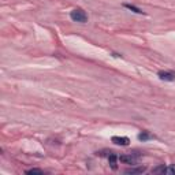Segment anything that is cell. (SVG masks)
I'll list each match as a JSON object with an SVG mask.
<instances>
[{
  "label": "cell",
  "instance_id": "obj_1",
  "mask_svg": "<svg viewBox=\"0 0 175 175\" xmlns=\"http://www.w3.org/2000/svg\"><path fill=\"white\" fill-rule=\"evenodd\" d=\"M70 18L74 21V22H80V23H85L88 21V15L85 14L84 10L81 8H75L70 12Z\"/></svg>",
  "mask_w": 175,
  "mask_h": 175
},
{
  "label": "cell",
  "instance_id": "obj_5",
  "mask_svg": "<svg viewBox=\"0 0 175 175\" xmlns=\"http://www.w3.org/2000/svg\"><path fill=\"white\" fill-rule=\"evenodd\" d=\"M112 142L116 144V145H122V146H127L130 144V140L127 137H112Z\"/></svg>",
  "mask_w": 175,
  "mask_h": 175
},
{
  "label": "cell",
  "instance_id": "obj_8",
  "mask_svg": "<svg viewBox=\"0 0 175 175\" xmlns=\"http://www.w3.org/2000/svg\"><path fill=\"white\" fill-rule=\"evenodd\" d=\"M116 160H118V157H116L115 153L109 152V155H108V162H109V166H111L112 170H116V168H118V166H116Z\"/></svg>",
  "mask_w": 175,
  "mask_h": 175
},
{
  "label": "cell",
  "instance_id": "obj_2",
  "mask_svg": "<svg viewBox=\"0 0 175 175\" xmlns=\"http://www.w3.org/2000/svg\"><path fill=\"white\" fill-rule=\"evenodd\" d=\"M153 174H171V175H175V166H171V167H166V166H159L156 168L152 170Z\"/></svg>",
  "mask_w": 175,
  "mask_h": 175
},
{
  "label": "cell",
  "instance_id": "obj_7",
  "mask_svg": "<svg viewBox=\"0 0 175 175\" xmlns=\"http://www.w3.org/2000/svg\"><path fill=\"white\" fill-rule=\"evenodd\" d=\"M153 138H155V136L150 134L149 131H142V133H140L138 134V140L140 141H142V142L148 141V140H153Z\"/></svg>",
  "mask_w": 175,
  "mask_h": 175
},
{
  "label": "cell",
  "instance_id": "obj_4",
  "mask_svg": "<svg viewBox=\"0 0 175 175\" xmlns=\"http://www.w3.org/2000/svg\"><path fill=\"white\" fill-rule=\"evenodd\" d=\"M157 75L162 81H175V73H173V71H159Z\"/></svg>",
  "mask_w": 175,
  "mask_h": 175
},
{
  "label": "cell",
  "instance_id": "obj_10",
  "mask_svg": "<svg viewBox=\"0 0 175 175\" xmlns=\"http://www.w3.org/2000/svg\"><path fill=\"white\" fill-rule=\"evenodd\" d=\"M125 7L126 8H129V10H131L133 12H137V14H142V11L140 8H137V7H134V6H131V4H125Z\"/></svg>",
  "mask_w": 175,
  "mask_h": 175
},
{
  "label": "cell",
  "instance_id": "obj_9",
  "mask_svg": "<svg viewBox=\"0 0 175 175\" xmlns=\"http://www.w3.org/2000/svg\"><path fill=\"white\" fill-rule=\"evenodd\" d=\"M26 174H39V175H43L44 171L40 170V168H30V170L26 171Z\"/></svg>",
  "mask_w": 175,
  "mask_h": 175
},
{
  "label": "cell",
  "instance_id": "obj_3",
  "mask_svg": "<svg viewBox=\"0 0 175 175\" xmlns=\"http://www.w3.org/2000/svg\"><path fill=\"white\" fill-rule=\"evenodd\" d=\"M137 159H138V156L133 155V153H130V155H122L119 157V162L123 163V164H136L137 163Z\"/></svg>",
  "mask_w": 175,
  "mask_h": 175
},
{
  "label": "cell",
  "instance_id": "obj_6",
  "mask_svg": "<svg viewBox=\"0 0 175 175\" xmlns=\"http://www.w3.org/2000/svg\"><path fill=\"white\" fill-rule=\"evenodd\" d=\"M146 171V167H130L125 170V174H142Z\"/></svg>",
  "mask_w": 175,
  "mask_h": 175
}]
</instances>
